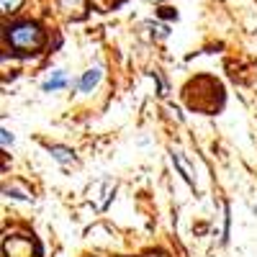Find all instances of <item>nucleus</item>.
Returning a JSON list of instances; mask_svg holds the SVG:
<instances>
[{"label":"nucleus","mask_w":257,"mask_h":257,"mask_svg":"<svg viewBox=\"0 0 257 257\" xmlns=\"http://www.w3.org/2000/svg\"><path fill=\"white\" fill-rule=\"evenodd\" d=\"M6 41L11 44L13 52L18 54H34L44 47V31L34 21H18V24L6 29Z\"/></svg>","instance_id":"f257e3e1"},{"label":"nucleus","mask_w":257,"mask_h":257,"mask_svg":"<svg viewBox=\"0 0 257 257\" xmlns=\"http://www.w3.org/2000/svg\"><path fill=\"white\" fill-rule=\"evenodd\" d=\"M100 77H103V67H100V64H95V67H90L88 72H85V75L80 77V82H77V90H80L82 95H88V93H93V90L98 88V82H100Z\"/></svg>","instance_id":"f03ea898"},{"label":"nucleus","mask_w":257,"mask_h":257,"mask_svg":"<svg viewBox=\"0 0 257 257\" xmlns=\"http://www.w3.org/2000/svg\"><path fill=\"white\" fill-rule=\"evenodd\" d=\"M64 85H67V75H64V70H54L44 82H41V90H44V93H54V90H62Z\"/></svg>","instance_id":"7ed1b4c3"},{"label":"nucleus","mask_w":257,"mask_h":257,"mask_svg":"<svg viewBox=\"0 0 257 257\" xmlns=\"http://www.w3.org/2000/svg\"><path fill=\"white\" fill-rule=\"evenodd\" d=\"M173 162H175V167L180 170V175H183L190 185H196V180H193V170H190L188 160L183 157V152H175V149H173Z\"/></svg>","instance_id":"20e7f679"},{"label":"nucleus","mask_w":257,"mask_h":257,"mask_svg":"<svg viewBox=\"0 0 257 257\" xmlns=\"http://www.w3.org/2000/svg\"><path fill=\"white\" fill-rule=\"evenodd\" d=\"M49 155L57 162H62V165H75V155H72V149H67V147H49Z\"/></svg>","instance_id":"39448f33"},{"label":"nucleus","mask_w":257,"mask_h":257,"mask_svg":"<svg viewBox=\"0 0 257 257\" xmlns=\"http://www.w3.org/2000/svg\"><path fill=\"white\" fill-rule=\"evenodd\" d=\"M59 8L70 16H72V11H75V16H82L85 8H88V0H59Z\"/></svg>","instance_id":"423d86ee"},{"label":"nucleus","mask_w":257,"mask_h":257,"mask_svg":"<svg viewBox=\"0 0 257 257\" xmlns=\"http://www.w3.org/2000/svg\"><path fill=\"white\" fill-rule=\"evenodd\" d=\"M21 3H24V0H0V6H3V13H13V11H18Z\"/></svg>","instance_id":"0eeeda50"},{"label":"nucleus","mask_w":257,"mask_h":257,"mask_svg":"<svg viewBox=\"0 0 257 257\" xmlns=\"http://www.w3.org/2000/svg\"><path fill=\"white\" fill-rule=\"evenodd\" d=\"M0 134H3V147H6V149H11V147H13V134L8 132V128H3Z\"/></svg>","instance_id":"6e6552de"},{"label":"nucleus","mask_w":257,"mask_h":257,"mask_svg":"<svg viewBox=\"0 0 257 257\" xmlns=\"http://www.w3.org/2000/svg\"><path fill=\"white\" fill-rule=\"evenodd\" d=\"M162 16H165V18H173V16H178V13H175L173 8H162Z\"/></svg>","instance_id":"1a4fd4ad"},{"label":"nucleus","mask_w":257,"mask_h":257,"mask_svg":"<svg viewBox=\"0 0 257 257\" xmlns=\"http://www.w3.org/2000/svg\"><path fill=\"white\" fill-rule=\"evenodd\" d=\"M147 257H162V254H155V252H152V254H147Z\"/></svg>","instance_id":"9d476101"}]
</instances>
